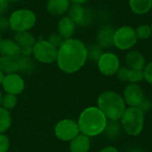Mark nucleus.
<instances>
[{
  "mask_svg": "<svg viewBox=\"0 0 152 152\" xmlns=\"http://www.w3.org/2000/svg\"><path fill=\"white\" fill-rule=\"evenodd\" d=\"M151 29H152V21H151Z\"/></svg>",
  "mask_w": 152,
  "mask_h": 152,
  "instance_id": "obj_43",
  "label": "nucleus"
},
{
  "mask_svg": "<svg viewBox=\"0 0 152 152\" xmlns=\"http://www.w3.org/2000/svg\"><path fill=\"white\" fill-rule=\"evenodd\" d=\"M46 39H47V41H48L50 44H52L53 45H54V46L57 47V48H59V47L62 45V43H63V41H64V39L62 38V37H61L60 34H58L57 32L51 33V34L48 36V37H47Z\"/></svg>",
  "mask_w": 152,
  "mask_h": 152,
  "instance_id": "obj_29",
  "label": "nucleus"
},
{
  "mask_svg": "<svg viewBox=\"0 0 152 152\" xmlns=\"http://www.w3.org/2000/svg\"><path fill=\"white\" fill-rule=\"evenodd\" d=\"M115 29L116 28L110 24L102 25L96 33V44L102 49H109L113 46Z\"/></svg>",
  "mask_w": 152,
  "mask_h": 152,
  "instance_id": "obj_13",
  "label": "nucleus"
},
{
  "mask_svg": "<svg viewBox=\"0 0 152 152\" xmlns=\"http://www.w3.org/2000/svg\"><path fill=\"white\" fill-rule=\"evenodd\" d=\"M53 133L58 140L69 142L80 134V130L77 121L70 118H64L56 123Z\"/></svg>",
  "mask_w": 152,
  "mask_h": 152,
  "instance_id": "obj_8",
  "label": "nucleus"
},
{
  "mask_svg": "<svg viewBox=\"0 0 152 152\" xmlns=\"http://www.w3.org/2000/svg\"><path fill=\"white\" fill-rule=\"evenodd\" d=\"M151 110H152V106H151Z\"/></svg>",
  "mask_w": 152,
  "mask_h": 152,
  "instance_id": "obj_44",
  "label": "nucleus"
},
{
  "mask_svg": "<svg viewBox=\"0 0 152 152\" xmlns=\"http://www.w3.org/2000/svg\"><path fill=\"white\" fill-rule=\"evenodd\" d=\"M138 38L135 28L132 26L124 25L115 29L113 46L120 51H130L136 45Z\"/></svg>",
  "mask_w": 152,
  "mask_h": 152,
  "instance_id": "obj_7",
  "label": "nucleus"
},
{
  "mask_svg": "<svg viewBox=\"0 0 152 152\" xmlns=\"http://www.w3.org/2000/svg\"><path fill=\"white\" fill-rule=\"evenodd\" d=\"M7 29H10L9 28V21L8 18L3 16H0V33L5 32Z\"/></svg>",
  "mask_w": 152,
  "mask_h": 152,
  "instance_id": "obj_34",
  "label": "nucleus"
},
{
  "mask_svg": "<svg viewBox=\"0 0 152 152\" xmlns=\"http://www.w3.org/2000/svg\"><path fill=\"white\" fill-rule=\"evenodd\" d=\"M20 1H21V0H9L10 3H18Z\"/></svg>",
  "mask_w": 152,
  "mask_h": 152,
  "instance_id": "obj_41",
  "label": "nucleus"
},
{
  "mask_svg": "<svg viewBox=\"0 0 152 152\" xmlns=\"http://www.w3.org/2000/svg\"><path fill=\"white\" fill-rule=\"evenodd\" d=\"M151 106H152V102L149 99V98H147V97H145L144 99H143V101H142V102L140 104V106L138 107L142 111H143L144 113H146V112H148L151 109Z\"/></svg>",
  "mask_w": 152,
  "mask_h": 152,
  "instance_id": "obj_33",
  "label": "nucleus"
},
{
  "mask_svg": "<svg viewBox=\"0 0 152 152\" xmlns=\"http://www.w3.org/2000/svg\"><path fill=\"white\" fill-rule=\"evenodd\" d=\"M4 77H5V74H4L3 71H1V70H0V86H1V85H2V83H3Z\"/></svg>",
  "mask_w": 152,
  "mask_h": 152,
  "instance_id": "obj_38",
  "label": "nucleus"
},
{
  "mask_svg": "<svg viewBox=\"0 0 152 152\" xmlns=\"http://www.w3.org/2000/svg\"><path fill=\"white\" fill-rule=\"evenodd\" d=\"M17 103H18V98H17L16 95L10 94H4L1 106L4 109L10 111V110H13L16 107Z\"/></svg>",
  "mask_w": 152,
  "mask_h": 152,
  "instance_id": "obj_27",
  "label": "nucleus"
},
{
  "mask_svg": "<svg viewBox=\"0 0 152 152\" xmlns=\"http://www.w3.org/2000/svg\"><path fill=\"white\" fill-rule=\"evenodd\" d=\"M138 40H147L152 37V29L149 24H140L135 28Z\"/></svg>",
  "mask_w": 152,
  "mask_h": 152,
  "instance_id": "obj_25",
  "label": "nucleus"
},
{
  "mask_svg": "<svg viewBox=\"0 0 152 152\" xmlns=\"http://www.w3.org/2000/svg\"><path fill=\"white\" fill-rule=\"evenodd\" d=\"M103 53V49L98 44H93L87 46V58L90 61H96Z\"/></svg>",
  "mask_w": 152,
  "mask_h": 152,
  "instance_id": "obj_26",
  "label": "nucleus"
},
{
  "mask_svg": "<svg viewBox=\"0 0 152 152\" xmlns=\"http://www.w3.org/2000/svg\"><path fill=\"white\" fill-rule=\"evenodd\" d=\"M3 97H4V94L2 92V90L0 89V106L2 104V101H3Z\"/></svg>",
  "mask_w": 152,
  "mask_h": 152,
  "instance_id": "obj_40",
  "label": "nucleus"
},
{
  "mask_svg": "<svg viewBox=\"0 0 152 152\" xmlns=\"http://www.w3.org/2000/svg\"><path fill=\"white\" fill-rule=\"evenodd\" d=\"M12 123L11 112L0 106V134H5L12 126Z\"/></svg>",
  "mask_w": 152,
  "mask_h": 152,
  "instance_id": "obj_23",
  "label": "nucleus"
},
{
  "mask_svg": "<svg viewBox=\"0 0 152 152\" xmlns=\"http://www.w3.org/2000/svg\"><path fill=\"white\" fill-rule=\"evenodd\" d=\"M125 62L128 69L135 70H143L147 62L144 55L137 50H130L126 53Z\"/></svg>",
  "mask_w": 152,
  "mask_h": 152,
  "instance_id": "obj_14",
  "label": "nucleus"
},
{
  "mask_svg": "<svg viewBox=\"0 0 152 152\" xmlns=\"http://www.w3.org/2000/svg\"><path fill=\"white\" fill-rule=\"evenodd\" d=\"M91 149V139L90 137L79 134L73 140L69 142V152H89Z\"/></svg>",
  "mask_w": 152,
  "mask_h": 152,
  "instance_id": "obj_18",
  "label": "nucleus"
},
{
  "mask_svg": "<svg viewBox=\"0 0 152 152\" xmlns=\"http://www.w3.org/2000/svg\"><path fill=\"white\" fill-rule=\"evenodd\" d=\"M11 142L5 134H0V152H8Z\"/></svg>",
  "mask_w": 152,
  "mask_h": 152,
  "instance_id": "obj_30",
  "label": "nucleus"
},
{
  "mask_svg": "<svg viewBox=\"0 0 152 152\" xmlns=\"http://www.w3.org/2000/svg\"><path fill=\"white\" fill-rule=\"evenodd\" d=\"M130 10L135 15H145L152 9V0H128Z\"/></svg>",
  "mask_w": 152,
  "mask_h": 152,
  "instance_id": "obj_20",
  "label": "nucleus"
},
{
  "mask_svg": "<svg viewBox=\"0 0 152 152\" xmlns=\"http://www.w3.org/2000/svg\"><path fill=\"white\" fill-rule=\"evenodd\" d=\"M128 152H143L141 149H137V148H134V149H131Z\"/></svg>",
  "mask_w": 152,
  "mask_h": 152,
  "instance_id": "obj_39",
  "label": "nucleus"
},
{
  "mask_svg": "<svg viewBox=\"0 0 152 152\" xmlns=\"http://www.w3.org/2000/svg\"><path fill=\"white\" fill-rule=\"evenodd\" d=\"M1 86L5 94H10L16 96L20 94L25 90L26 86L24 78L18 72L6 74Z\"/></svg>",
  "mask_w": 152,
  "mask_h": 152,
  "instance_id": "obj_11",
  "label": "nucleus"
},
{
  "mask_svg": "<svg viewBox=\"0 0 152 152\" xmlns=\"http://www.w3.org/2000/svg\"><path fill=\"white\" fill-rule=\"evenodd\" d=\"M145 124V113L138 107H128L120 118L122 129L130 136L142 134Z\"/></svg>",
  "mask_w": 152,
  "mask_h": 152,
  "instance_id": "obj_4",
  "label": "nucleus"
},
{
  "mask_svg": "<svg viewBox=\"0 0 152 152\" xmlns=\"http://www.w3.org/2000/svg\"><path fill=\"white\" fill-rule=\"evenodd\" d=\"M58 48L50 44L47 39H37L32 48L33 59L43 64H53L56 62Z\"/></svg>",
  "mask_w": 152,
  "mask_h": 152,
  "instance_id": "obj_6",
  "label": "nucleus"
},
{
  "mask_svg": "<svg viewBox=\"0 0 152 152\" xmlns=\"http://www.w3.org/2000/svg\"><path fill=\"white\" fill-rule=\"evenodd\" d=\"M97 67L103 76H115L121 67L119 57L113 52H103L97 61Z\"/></svg>",
  "mask_w": 152,
  "mask_h": 152,
  "instance_id": "obj_9",
  "label": "nucleus"
},
{
  "mask_svg": "<svg viewBox=\"0 0 152 152\" xmlns=\"http://www.w3.org/2000/svg\"><path fill=\"white\" fill-rule=\"evenodd\" d=\"M87 60V45L78 38L65 39L58 48L56 64L60 70L66 74L78 72Z\"/></svg>",
  "mask_w": 152,
  "mask_h": 152,
  "instance_id": "obj_1",
  "label": "nucleus"
},
{
  "mask_svg": "<svg viewBox=\"0 0 152 152\" xmlns=\"http://www.w3.org/2000/svg\"><path fill=\"white\" fill-rule=\"evenodd\" d=\"M9 28L14 33L30 31L37 24L36 12L28 8H19L12 12L8 17Z\"/></svg>",
  "mask_w": 152,
  "mask_h": 152,
  "instance_id": "obj_5",
  "label": "nucleus"
},
{
  "mask_svg": "<svg viewBox=\"0 0 152 152\" xmlns=\"http://www.w3.org/2000/svg\"><path fill=\"white\" fill-rule=\"evenodd\" d=\"M18 73L22 75H30L36 69V61L32 56L20 55L17 60Z\"/></svg>",
  "mask_w": 152,
  "mask_h": 152,
  "instance_id": "obj_19",
  "label": "nucleus"
},
{
  "mask_svg": "<svg viewBox=\"0 0 152 152\" xmlns=\"http://www.w3.org/2000/svg\"><path fill=\"white\" fill-rule=\"evenodd\" d=\"M99 152H119L118 150L114 146H106L102 148Z\"/></svg>",
  "mask_w": 152,
  "mask_h": 152,
  "instance_id": "obj_36",
  "label": "nucleus"
},
{
  "mask_svg": "<svg viewBox=\"0 0 152 152\" xmlns=\"http://www.w3.org/2000/svg\"><path fill=\"white\" fill-rule=\"evenodd\" d=\"M121 130H122V126L118 121L109 120L103 134L109 139H116L119 136Z\"/></svg>",
  "mask_w": 152,
  "mask_h": 152,
  "instance_id": "obj_24",
  "label": "nucleus"
},
{
  "mask_svg": "<svg viewBox=\"0 0 152 152\" xmlns=\"http://www.w3.org/2000/svg\"><path fill=\"white\" fill-rule=\"evenodd\" d=\"M71 2V4H85L86 3H87L89 0H69Z\"/></svg>",
  "mask_w": 152,
  "mask_h": 152,
  "instance_id": "obj_37",
  "label": "nucleus"
},
{
  "mask_svg": "<svg viewBox=\"0 0 152 152\" xmlns=\"http://www.w3.org/2000/svg\"><path fill=\"white\" fill-rule=\"evenodd\" d=\"M123 98L129 107H139L145 98V94L139 84L129 83L124 89Z\"/></svg>",
  "mask_w": 152,
  "mask_h": 152,
  "instance_id": "obj_12",
  "label": "nucleus"
},
{
  "mask_svg": "<svg viewBox=\"0 0 152 152\" xmlns=\"http://www.w3.org/2000/svg\"><path fill=\"white\" fill-rule=\"evenodd\" d=\"M143 75H144V80L150 85L152 86V61L146 64L145 68L143 69Z\"/></svg>",
  "mask_w": 152,
  "mask_h": 152,
  "instance_id": "obj_32",
  "label": "nucleus"
},
{
  "mask_svg": "<svg viewBox=\"0 0 152 152\" xmlns=\"http://www.w3.org/2000/svg\"><path fill=\"white\" fill-rule=\"evenodd\" d=\"M108 121L97 106H90L80 113L77 124L80 133L92 138L104 133Z\"/></svg>",
  "mask_w": 152,
  "mask_h": 152,
  "instance_id": "obj_2",
  "label": "nucleus"
},
{
  "mask_svg": "<svg viewBox=\"0 0 152 152\" xmlns=\"http://www.w3.org/2000/svg\"><path fill=\"white\" fill-rule=\"evenodd\" d=\"M97 107L108 120L118 121L124 114L126 104L123 96L113 91L102 92L97 99Z\"/></svg>",
  "mask_w": 152,
  "mask_h": 152,
  "instance_id": "obj_3",
  "label": "nucleus"
},
{
  "mask_svg": "<svg viewBox=\"0 0 152 152\" xmlns=\"http://www.w3.org/2000/svg\"><path fill=\"white\" fill-rule=\"evenodd\" d=\"M0 70L3 71L5 75L18 72L17 61L0 55Z\"/></svg>",
  "mask_w": 152,
  "mask_h": 152,
  "instance_id": "obj_22",
  "label": "nucleus"
},
{
  "mask_svg": "<svg viewBox=\"0 0 152 152\" xmlns=\"http://www.w3.org/2000/svg\"><path fill=\"white\" fill-rule=\"evenodd\" d=\"M9 0H0V16H3L9 8Z\"/></svg>",
  "mask_w": 152,
  "mask_h": 152,
  "instance_id": "obj_35",
  "label": "nucleus"
},
{
  "mask_svg": "<svg viewBox=\"0 0 152 152\" xmlns=\"http://www.w3.org/2000/svg\"><path fill=\"white\" fill-rule=\"evenodd\" d=\"M2 40H3V38H2V36H1V33H0V44L2 42Z\"/></svg>",
  "mask_w": 152,
  "mask_h": 152,
  "instance_id": "obj_42",
  "label": "nucleus"
},
{
  "mask_svg": "<svg viewBox=\"0 0 152 152\" xmlns=\"http://www.w3.org/2000/svg\"><path fill=\"white\" fill-rule=\"evenodd\" d=\"M67 15L73 20L77 26H88L93 22L94 20L93 12L90 9L85 7L83 4H71Z\"/></svg>",
  "mask_w": 152,
  "mask_h": 152,
  "instance_id": "obj_10",
  "label": "nucleus"
},
{
  "mask_svg": "<svg viewBox=\"0 0 152 152\" xmlns=\"http://www.w3.org/2000/svg\"><path fill=\"white\" fill-rule=\"evenodd\" d=\"M0 55L17 60L21 55V50L13 38H4L0 44Z\"/></svg>",
  "mask_w": 152,
  "mask_h": 152,
  "instance_id": "obj_16",
  "label": "nucleus"
},
{
  "mask_svg": "<svg viewBox=\"0 0 152 152\" xmlns=\"http://www.w3.org/2000/svg\"><path fill=\"white\" fill-rule=\"evenodd\" d=\"M128 73H129V69L126 66V67H120L115 76H117V77L120 81H122V82H127Z\"/></svg>",
  "mask_w": 152,
  "mask_h": 152,
  "instance_id": "obj_31",
  "label": "nucleus"
},
{
  "mask_svg": "<svg viewBox=\"0 0 152 152\" xmlns=\"http://www.w3.org/2000/svg\"><path fill=\"white\" fill-rule=\"evenodd\" d=\"M143 80H144L143 70H135V69H129L127 82L132 84H139Z\"/></svg>",
  "mask_w": 152,
  "mask_h": 152,
  "instance_id": "obj_28",
  "label": "nucleus"
},
{
  "mask_svg": "<svg viewBox=\"0 0 152 152\" xmlns=\"http://www.w3.org/2000/svg\"><path fill=\"white\" fill-rule=\"evenodd\" d=\"M76 23L69 16L66 14L61 16L57 23V33L60 34L64 40L69 39L73 37V35L76 31Z\"/></svg>",
  "mask_w": 152,
  "mask_h": 152,
  "instance_id": "obj_15",
  "label": "nucleus"
},
{
  "mask_svg": "<svg viewBox=\"0 0 152 152\" xmlns=\"http://www.w3.org/2000/svg\"><path fill=\"white\" fill-rule=\"evenodd\" d=\"M71 5L69 0H47L46 11L53 16H63L68 13V11Z\"/></svg>",
  "mask_w": 152,
  "mask_h": 152,
  "instance_id": "obj_17",
  "label": "nucleus"
},
{
  "mask_svg": "<svg viewBox=\"0 0 152 152\" xmlns=\"http://www.w3.org/2000/svg\"><path fill=\"white\" fill-rule=\"evenodd\" d=\"M13 40L19 45L21 49L26 48H33L37 38L30 31H23V32H17L14 33Z\"/></svg>",
  "mask_w": 152,
  "mask_h": 152,
  "instance_id": "obj_21",
  "label": "nucleus"
}]
</instances>
